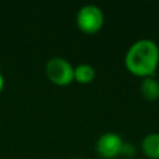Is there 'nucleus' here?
Listing matches in <instances>:
<instances>
[{"mask_svg":"<svg viewBox=\"0 0 159 159\" xmlns=\"http://www.w3.org/2000/svg\"><path fill=\"white\" fill-rule=\"evenodd\" d=\"M124 65L130 73L138 77L153 76L159 65L158 45L149 39L135 41L125 53Z\"/></svg>","mask_w":159,"mask_h":159,"instance_id":"obj_1","label":"nucleus"},{"mask_svg":"<svg viewBox=\"0 0 159 159\" xmlns=\"http://www.w3.org/2000/svg\"><path fill=\"white\" fill-rule=\"evenodd\" d=\"M76 22L78 29L84 34H94L101 30L104 22V16L102 10L92 4L82 6L77 15H76Z\"/></svg>","mask_w":159,"mask_h":159,"instance_id":"obj_2","label":"nucleus"},{"mask_svg":"<svg viewBox=\"0 0 159 159\" xmlns=\"http://www.w3.org/2000/svg\"><path fill=\"white\" fill-rule=\"evenodd\" d=\"M45 72L47 78L57 86H67L73 78V67L62 57H52L46 62Z\"/></svg>","mask_w":159,"mask_h":159,"instance_id":"obj_3","label":"nucleus"},{"mask_svg":"<svg viewBox=\"0 0 159 159\" xmlns=\"http://www.w3.org/2000/svg\"><path fill=\"white\" fill-rule=\"evenodd\" d=\"M123 145V139L117 133H104L102 134L96 143L97 153L104 159H113L119 155Z\"/></svg>","mask_w":159,"mask_h":159,"instance_id":"obj_4","label":"nucleus"},{"mask_svg":"<svg viewBox=\"0 0 159 159\" xmlns=\"http://www.w3.org/2000/svg\"><path fill=\"white\" fill-rule=\"evenodd\" d=\"M142 152L150 159H159V133L147 134L140 143Z\"/></svg>","mask_w":159,"mask_h":159,"instance_id":"obj_5","label":"nucleus"},{"mask_svg":"<svg viewBox=\"0 0 159 159\" xmlns=\"http://www.w3.org/2000/svg\"><path fill=\"white\" fill-rule=\"evenodd\" d=\"M140 94L144 99L149 102H154L159 99V82L153 77H144L140 82Z\"/></svg>","mask_w":159,"mask_h":159,"instance_id":"obj_6","label":"nucleus"},{"mask_svg":"<svg viewBox=\"0 0 159 159\" xmlns=\"http://www.w3.org/2000/svg\"><path fill=\"white\" fill-rule=\"evenodd\" d=\"M94 76H96V71L91 65L81 63L73 68V78L78 83L87 84L94 80Z\"/></svg>","mask_w":159,"mask_h":159,"instance_id":"obj_7","label":"nucleus"},{"mask_svg":"<svg viewBox=\"0 0 159 159\" xmlns=\"http://www.w3.org/2000/svg\"><path fill=\"white\" fill-rule=\"evenodd\" d=\"M135 153H137V149L132 143L123 142V145H122V149H120V153H119L120 157L130 159V158H133L135 155Z\"/></svg>","mask_w":159,"mask_h":159,"instance_id":"obj_8","label":"nucleus"},{"mask_svg":"<svg viewBox=\"0 0 159 159\" xmlns=\"http://www.w3.org/2000/svg\"><path fill=\"white\" fill-rule=\"evenodd\" d=\"M4 84H5V82H4V77H2V75H1V72H0V92H1L2 88H4Z\"/></svg>","mask_w":159,"mask_h":159,"instance_id":"obj_9","label":"nucleus"},{"mask_svg":"<svg viewBox=\"0 0 159 159\" xmlns=\"http://www.w3.org/2000/svg\"><path fill=\"white\" fill-rule=\"evenodd\" d=\"M72 159H84V158H78V157H77V158H72Z\"/></svg>","mask_w":159,"mask_h":159,"instance_id":"obj_10","label":"nucleus"}]
</instances>
